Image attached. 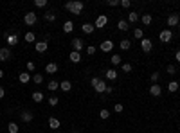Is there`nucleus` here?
<instances>
[{
  "instance_id": "f257e3e1",
  "label": "nucleus",
  "mask_w": 180,
  "mask_h": 133,
  "mask_svg": "<svg viewBox=\"0 0 180 133\" xmlns=\"http://www.w3.org/2000/svg\"><path fill=\"white\" fill-rule=\"evenodd\" d=\"M83 7H85V4H83L81 0H70V2H67V4H65V9H67V11H70L72 14H81Z\"/></svg>"
},
{
  "instance_id": "f03ea898",
  "label": "nucleus",
  "mask_w": 180,
  "mask_h": 133,
  "mask_svg": "<svg viewBox=\"0 0 180 133\" xmlns=\"http://www.w3.org/2000/svg\"><path fill=\"white\" fill-rule=\"evenodd\" d=\"M23 22H25V25H34V23L38 22V16H36V13H32V11L25 13V16H23Z\"/></svg>"
},
{
  "instance_id": "7ed1b4c3",
  "label": "nucleus",
  "mask_w": 180,
  "mask_h": 133,
  "mask_svg": "<svg viewBox=\"0 0 180 133\" xmlns=\"http://www.w3.org/2000/svg\"><path fill=\"white\" fill-rule=\"evenodd\" d=\"M106 23H108V16H106V14H99V16L96 18V23H94V27H97V29H103Z\"/></svg>"
},
{
  "instance_id": "20e7f679",
  "label": "nucleus",
  "mask_w": 180,
  "mask_h": 133,
  "mask_svg": "<svg viewBox=\"0 0 180 133\" xmlns=\"http://www.w3.org/2000/svg\"><path fill=\"white\" fill-rule=\"evenodd\" d=\"M159 38H160V41H162V43H168V41H171V38H173V32H171L169 29H164V31H160Z\"/></svg>"
},
{
  "instance_id": "39448f33",
  "label": "nucleus",
  "mask_w": 180,
  "mask_h": 133,
  "mask_svg": "<svg viewBox=\"0 0 180 133\" xmlns=\"http://www.w3.org/2000/svg\"><path fill=\"white\" fill-rule=\"evenodd\" d=\"M141 49H142L144 52H150V50L153 49V43H151V40H148V38H142V40H141Z\"/></svg>"
},
{
  "instance_id": "423d86ee",
  "label": "nucleus",
  "mask_w": 180,
  "mask_h": 133,
  "mask_svg": "<svg viewBox=\"0 0 180 133\" xmlns=\"http://www.w3.org/2000/svg\"><path fill=\"white\" fill-rule=\"evenodd\" d=\"M11 59V49L9 47H2L0 49V61H7Z\"/></svg>"
},
{
  "instance_id": "0eeeda50",
  "label": "nucleus",
  "mask_w": 180,
  "mask_h": 133,
  "mask_svg": "<svg viewBox=\"0 0 180 133\" xmlns=\"http://www.w3.org/2000/svg\"><path fill=\"white\" fill-rule=\"evenodd\" d=\"M178 23H180V14L175 13V14H169V16H168V25H169V27H175V25H178Z\"/></svg>"
},
{
  "instance_id": "6e6552de",
  "label": "nucleus",
  "mask_w": 180,
  "mask_h": 133,
  "mask_svg": "<svg viewBox=\"0 0 180 133\" xmlns=\"http://www.w3.org/2000/svg\"><path fill=\"white\" fill-rule=\"evenodd\" d=\"M47 47H49L47 40H43V41H36V43H34V49H36V52H45V50H47Z\"/></svg>"
},
{
  "instance_id": "1a4fd4ad",
  "label": "nucleus",
  "mask_w": 180,
  "mask_h": 133,
  "mask_svg": "<svg viewBox=\"0 0 180 133\" xmlns=\"http://www.w3.org/2000/svg\"><path fill=\"white\" fill-rule=\"evenodd\" d=\"M99 49H101L103 52H110V50L114 49V43H112V40H105V41L99 45Z\"/></svg>"
},
{
  "instance_id": "9d476101",
  "label": "nucleus",
  "mask_w": 180,
  "mask_h": 133,
  "mask_svg": "<svg viewBox=\"0 0 180 133\" xmlns=\"http://www.w3.org/2000/svg\"><path fill=\"white\" fill-rule=\"evenodd\" d=\"M150 94H151L153 97H159V95L162 94V86H160V85H157V83H155V85H151V86H150Z\"/></svg>"
},
{
  "instance_id": "9b49d317",
  "label": "nucleus",
  "mask_w": 180,
  "mask_h": 133,
  "mask_svg": "<svg viewBox=\"0 0 180 133\" xmlns=\"http://www.w3.org/2000/svg\"><path fill=\"white\" fill-rule=\"evenodd\" d=\"M72 47H74L76 52H79V50L83 49V40H81V38H74V40H72Z\"/></svg>"
},
{
  "instance_id": "f8f14e48",
  "label": "nucleus",
  "mask_w": 180,
  "mask_h": 133,
  "mask_svg": "<svg viewBox=\"0 0 180 133\" xmlns=\"http://www.w3.org/2000/svg\"><path fill=\"white\" fill-rule=\"evenodd\" d=\"M105 77H106V79H110V81L117 79V70H115V68H108V70L105 72Z\"/></svg>"
},
{
  "instance_id": "ddd939ff",
  "label": "nucleus",
  "mask_w": 180,
  "mask_h": 133,
  "mask_svg": "<svg viewBox=\"0 0 180 133\" xmlns=\"http://www.w3.org/2000/svg\"><path fill=\"white\" fill-rule=\"evenodd\" d=\"M106 86H108V85H106L105 81H99V83L94 86V90H96L97 94H105V92H106Z\"/></svg>"
},
{
  "instance_id": "4468645a",
  "label": "nucleus",
  "mask_w": 180,
  "mask_h": 133,
  "mask_svg": "<svg viewBox=\"0 0 180 133\" xmlns=\"http://www.w3.org/2000/svg\"><path fill=\"white\" fill-rule=\"evenodd\" d=\"M20 117H22V121H23V122H31V121H32V117H34V115H32V113H31V112H29V110H23V112H22V115H20Z\"/></svg>"
},
{
  "instance_id": "2eb2a0df",
  "label": "nucleus",
  "mask_w": 180,
  "mask_h": 133,
  "mask_svg": "<svg viewBox=\"0 0 180 133\" xmlns=\"http://www.w3.org/2000/svg\"><path fill=\"white\" fill-rule=\"evenodd\" d=\"M59 126H61V122H59L56 117H50V119H49V128H50V130H58Z\"/></svg>"
},
{
  "instance_id": "dca6fc26",
  "label": "nucleus",
  "mask_w": 180,
  "mask_h": 133,
  "mask_svg": "<svg viewBox=\"0 0 180 133\" xmlns=\"http://www.w3.org/2000/svg\"><path fill=\"white\" fill-rule=\"evenodd\" d=\"M94 29H96V27H94L92 23H83V25H81V31H83L85 34H92Z\"/></svg>"
},
{
  "instance_id": "f3484780",
  "label": "nucleus",
  "mask_w": 180,
  "mask_h": 133,
  "mask_svg": "<svg viewBox=\"0 0 180 133\" xmlns=\"http://www.w3.org/2000/svg\"><path fill=\"white\" fill-rule=\"evenodd\" d=\"M69 59H70L72 63H79V61H81V54H79V52H76V50H72V52H70V56H69Z\"/></svg>"
},
{
  "instance_id": "a211bd4d",
  "label": "nucleus",
  "mask_w": 180,
  "mask_h": 133,
  "mask_svg": "<svg viewBox=\"0 0 180 133\" xmlns=\"http://www.w3.org/2000/svg\"><path fill=\"white\" fill-rule=\"evenodd\" d=\"M45 72H47V74H56V72H58V65H56V63H47Z\"/></svg>"
},
{
  "instance_id": "6ab92c4d",
  "label": "nucleus",
  "mask_w": 180,
  "mask_h": 133,
  "mask_svg": "<svg viewBox=\"0 0 180 133\" xmlns=\"http://www.w3.org/2000/svg\"><path fill=\"white\" fill-rule=\"evenodd\" d=\"M18 81H20V83H29V81H31V74H29V72H20Z\"/></svg>"
},
{
  "instance_id": "aec40b11",
  "label": "nucleus",
  "mask_w": 180,
  "mask_h": 133,
  "mask_svg": "<svg viewBox=\"0 0 180 133\" xmlns=\"http://www.w3.org/2000/svg\"><path fill=\"white\" fill-rule=\"evenodd\" d=\"M72 31H74V23H72L70 20H67V22L63 23V32L69 34V32H72Z\"/></svg>"
},
{
  "instance_id": "412c9836",
  "label": "nucleus",
  "mask_w": 180,
  "mask_h": 133,
  "mask_svg": "<svg viewBox=\"0 0 180 133\" xmlns=\"http://www.w3.org/2000/svg\"><path fill=\"white\" fill-rule=\"evenodd\" d=\"M137 20H139V14H137L135 11H132V13H128V20H126L128 23H135Z\"/></svg>"
},
{
  "instance_id": "4be33fe9",
  "label": "nucleus",
  "mask_w": 180,
  "mask_h": 133,
  "mask_svg": "<svg viewBox=\"0 0 180 133\" xmlns=\"http://www.w3.org/2000/svg\"><path fill=\"white\" fill-rule=\"evenodd\" d=\"M128 27H130V25H128L126 20H119V22H117V29H119V31L124 32V31H128Z\"/></svg>"
},
{
  "instance_id": "5701e85b",
  "label": "nucleus",
  "mask_w": 180,
  "mask_h": 133,
  "mask_svg": "<svg viewBox=\"0 0 180 133\" xmlns=\"http://www.w3.org/2000/svg\"><path fill=\"white\" fill-rule=\"evenodd\" d=\"M141 22H142L144 25H150V23L153 22V16H151V14H142V16H141Z\"/></svg>"
},
{
  "instance_id": "b1692460",
  "label": "nucleus",
  "mask_w": 180,
  "mask_h": 133,
  "mask_svg": "<svg viewBox=\"0 0 180 133\" xmlns=\"http://www.w3.org/2000/svg\"><path fill=\"white\" fill-rule=\"evenodd\" d=\"M119 47H121L123 50H128V49L132 47V41H130V40H121V41H119Z\"/></svg>"
},
{
  "instance_id": "393cba45",
  "label": "nucleus",
  "mask_w": 180,
  "mask_h": 133,
  "mask_svg": "<svg viewBox=\"0 0 180 133\" xmlns=\"http://www.w3.org/2000/svg\"><path fill=\"white\" fill-rule=\"evenodd\" d=\"M59 88H61L63 92H70L72 85H70V81H61V83H59Z\"/></svg>"
},
{
  "instance_id": "a878e982",
  "label": "nucleus",
  "mask_w": 180,
  "mask_h": 133,
  "mask_svg": "<svg viewBox=\"0 0 180 133\" xmlns=\"http://www.w3.org/2000/svg\"><path fill=\"white\" fill-rule=\"evenodd\" d=\"M7 43L9 45H16L18 43V36L16 34H7Z\"/></svg>"
},
{
  "instance_id": "bb28decb",
  "label": "nucleus",
  "mask_w": 180,
  "mask_h": 133,
  "mask_svg": "<svg viewBox=\"0 0 180 133\" xmlns=\"http://www.w3.org/2000/svg\"><path fill=\"white\" fill-rule=\"evenodd\" d=\"M47 88H49L50 92H54V90L59 88V83H58V81H49V83H47Z\"/></svg>"
},
{
  "instance_id": "cd10ccee",
  "label": "nucleus",
  "mask_w": 180,
  "mask_h": 133,
  "mask_svg": "<svg viewBox=\"0 0 180 133\" xmlns=\"http://www.w3.org/2000/svg\"><path fill=\"white\" fill-rule=\"evenodd\" d=\"M32 101L34 103H41L43 101V94L41 92H32Z\"/></svg>"
},
{
  "instance_id": "c85d7f7f",
  "label": "nucleus",
  "mask_w": 180,
  "mask_h": 133,
  "mask_svg": "<svg viewBox=\"0 0 180 133\" xmlns=\"http://www.w3.org/2000/svg\"><path fill=\"white\" fill-rule=\"evenodd\" d=\"M110 61H112V65H121V61H123V58H121L119 54H114V56L110 58Z\"/></svg>"
},
{
  "instance_id": "c756f323",
  "label": "nucleus",
  "mask_w": 180,
  "mask_h": 133,
  "mask_svg": "<svg viewBox=\"0 0 180 133\" xmlns=\"http://www.w3.org/2000/svg\"><path fill=\"white\" fill-rule=\"evenodd\" d=\"M25 41H27V43L36 41V34H34V32H27V34H25Z\"/></svg>"
},
{
  "instance_id": "7c9ffc66",
  "label": "nucleus",
  "mask_w": 180,
  "mask_h": 133,
  "mask_svg": "<svg viewBox=\"0 0 180 133\" xmlns=\"http://www.w3.org/2000/svg\"><path fill=\"white\" fill-rule=\"evenodd\" d=\"M7 131H9V133H18V126H16V122H9Z\"/></svg>"
},
{
  "instance_id": "2f4dec72",
  "label": "nucleus",
  "mask_w": 180,
  "mask_h": 133,
  "mask_svg": "<svg viewBox=\"0 0 180 133\" xmlns=\"http://www.w3.org/2000/svg\"><path fill=\"white\" fill-rule=\"evenodd\" d=\"M32 81H34L36 85H41V83H43V76H41V74H34V76H32Z\"/></svg>"
},
{
  "instance_id": "473e14b6",
  "label": "nucleus",
  "mask_w": 180,
  "mask_h": 133,
  "mask_svg": "<svg viewBox=\"0 0 180 133\" xmlns=\"http://www.w3.org/2000/svg\"><path fill=\"white\" fill-rule=\"evenodd\" d=\"M168 90H169V92H177V90H178V83H177V81H171V83L168 85Z\"/></svg>"
},
{
  "instance_id": "72a5a7b5",
  "label": "nucleus",
  "mask_w": 180,
  "mask_h": 133,
  "mask_svg": "<svg viewBox=\"0 0 180 133\" xmlns=\"http://www.w3.org/2000/svg\"><path fill=\"white\" fill-rule=\"evenodd\" d=\"M133 36H135L137 40H142V38H144V32H142V29H135V31H133Z\"/></svg>"
},
{
  "instance_id": "f704fd0d",
  "label": "nucleus",
  "mask_w": 180,
  "mask_h": 133,
  "mask_svg": "<svg viewBox=\"0 0 180 133\" xmlns=\"http://www.w3.org/2000/svg\"><path fill=\"white\" fill-rule=\"evenodd\" d=\"M99 117H101L103 121H106V119L110 117V112H108V110H101V112H99Z\"/></svg>"
},
{
  "instance_id": "c9c22d12",
  "label": "nucleus",
  "mask_w": 180,
  "mask_h": 133,
  "mask_svg": "<svg viewBox=\"0 0 180 133\" xmlns=\"http://www.w3.org/2000/svg\"><path fill=\"white\" fill-rule=\"evenodd\" d=\"M45 20H47V22H54V20H56V14H54V13H45Z\"/></svg>"
},
{
  "instance_id": "e433bc0d",
  "label": "nucleus",
  "mask_w": 180,
  "mask_h": 133,
  "mask_svg": "<svg viewBox=\"0 0 180 133\" xmlns=\"http://www.w3.org/2000/svg\"><path fill=\"white\" fill-rule=\"evenodd\" d=\"M121 68H123V72H132V68H133V67H132V63H123V67H121Z\"/></svg>"
},
{
  "instance_id": "4c0bfd02",
  "label": "nucleus",
  "mask_w": 180,
  "mask_h": 133,
  "mask_svg": "<svg viewBox=\"0 0 180 133\" xmlns=\"http://www.w3.org/2000/svg\"><path fill=\"white\" fill-rule=\"evenodd\" d=\"M47 101H49V104H50V106H56V104H58V101H59V99H58V97H56V95H52V97H49V99H47Z\"/></svg>"
},
{
  "instance_id": "58836bf2",
  "label": "nucleus",
  "mask_w": 180,
  "mask_h": 133,
  "mask_svg": "<svg viewBox=\"0 0 180 133\" xmlns=\"http://www.w3.org/2000/svg\"><path fill=\"white\" fill-rule=\"evenodd\" d=\"M34 5H36V7H45V5H47V0H34Z\"/></svg>"
},
{
  "instance_id": "ea45409f",
  "label": "nucleus",
  "mask_w": 180,
  "mask_h": 133,
  "mask_svg": "<svg viewBox=\"0 0 180 133\" xmlns=\"http://www.w3.org/2000/svg\"><path fill=\"white\" fill-rule=\"evenodd\" d=\"M96 50H97V49H96L94 45H88V47H87V52H88V56H92V54H96Z\"/></svg>"
},
{
  "instance_id": "a19ab883",
  "label": "nucleus",
  "mask_w": 180,
  "mask_h": 133,
  "mask_svg": "<svg viewBox=\"0 0 180 133\" xmlns=\"http://www.w3.org/2000/svg\"><path fill=\"white\" fill-rule=\"evenodd\" d=\"M34 68H36V65H34L32 61H27V70H29V72H34Z\"/></svg>"
},
{
  "instance_id": "79ce46f5",
  "label": "nucleus",
  "mask_w": 180,
  "mask_h": 133,
  "mask_svg": "<svg viewBox=\"0 0 180 133\" xmlns=\"http://www.w3.org/2000/svg\"><path fill=\"white\" fill-rule=\"evenodd\" d=\"M168 74H177V68H175V65H168Z\"/></svg>"
},
{
  "instance_id": "37998d69",
  "label": "nucleus",
  "mask_w": 180,
  "mask_h": 133,
  "mask_svg": "<svg viewBox=\"0 0 180 133\" xmlns=\"http://www.w3.org/2000/svg\"><path fill=\"white\" fill-rule=\"evenodd\" d=\"M159 77H160V74H159V72H153V74H151V81H153V85L159 81Z\"/></svg>"
},
{
  "instance_id": "c03bdc74",
  "label": "nucleus",
  "mask_w": 180,
  "mask_h": 133,
  "mask_svg": "<svg viewBox=\"0 0 180 133\" xmlns=\"http://www.w3.org/2000/svg\"><path fill=\"white\" fill-rule=\"evenodd\" d=\"M114 110H115V112H117V113H121V112H123V110H124V106H123V104H121V103H117V104H115V106H114Z\"/></svg>"
},
{
  "instance_id": "a18cd8bd",
  "label": "nucleus",
  "mask_w": 180,
  "mask_h": 133,
  "mask_svg": "<svg viewBox=\"0 0 180 133\" xmlns=\"http://www.w3.org/2000/svg\"><path fill=\"white\" fill-rule=\"evenodd\" d=\"M99 81H101L99 77H92V79H90V85H92V86H96V85H97Z\"/></svg>"
},
{
  "instance_id": "49530a36",
  "label": "nucleus",
  "mask_w": 180,
  "mask_h": 133,
  "mask_svg": "<svg viewBox=\"0 0 180 133\" xmlns=\"http://www.w3.org/2000/svg\"><path fill=\"white\" fill-rule=\"evenodd\" d=\"M119 4H121L119 0H110V2H108V5H112V7H115V5H119Z\"/></svg>"
},
{
  "instance_id": "de8ad7c7",
  "label": "nucleus",
  "mask_w": 180,
  "mask_h": 133,
  "mask_svg": "<svg viewBox=\"0 0 180 133\" xmlns=\"http://www.w3.org/2000/svg\"><path fill=\"white\" fill-rule=\"evenodd\" d=\"M130 4H132L130 0H121V5H123V7H130Z\"/></svg>"
},
{
  "instance_id": "09e8293b",
  "label": "nucleus",
  "mask_w": 180,
  "mask_h": 133,
  "mask_svg": "<svg viewBox=\"0 0 180 133\" xmlns=\"http://www.w3.org/2000/svg\"><path fill=\"white\" fill-rule=\"evenodd\" d=\"M4 95H5V90H4V86H0V99H2Z\"/></svg>"
},
{
  "instance_id": "8fccbe9b",
  "label": "nucleus",
  "mask_w": 180,
  "mask_h": 133,
  "mask_svg": "<svg viewBox=\"0 0 180 133\" xmlns=\"http://www.w3.org/2000/svg\"><path fill=\"white\" fill-rule=\"evenodd\" d=\"M175 58H177V61L180 63V50H177V54H175Z\"/></svg>"
},
{
  "instance_id": "3c124183",
  "label": "nucleus",
  "mask_w": 180,
  "mask_h": 133,
  "mask_svg": "<svg viewBox=\"0 0 180 133\" xmlns=\"http://www.w3.org/2000/svg\"><path fill=\"white\" fill-rule=\"evenodd\" d=\"M2 77H4V70L0 68V79H2Z\"/></svg>"
},
{
  "instance_id": "603ef678",
  "label": "nucleus",
  "mask_w": 180,
  "mask_h": 133,
  "mask_svg": "<svg viewBox=\"0 0 180 133\" xmlns=\"http://www.w3.org/2000/svg\"><path fill=\"white\" fill-rule=\"evenodd\" d=\"M52 133H59V131H52Z\"/></svg>"
},
{
  "instance_id": "864d4df0",
  "label": "nucleus",
  "mask_w": 180,
  "mask_h": 133,
  "mask_svg": "<svg viewBox=\"0 0 180 133\" xmlns=\"http://www.w3.org/2000/svg\"><path fill=\"white\" fill-rule=\"evenodd\" d=\"M178 31H180V23H178Z\"/></svg>"
},
{
  "instance_id": "5fc2aeb1",
  "label": "nucleus",
  "mask_w": 180,
  "mask_h": 133,
  "mask_svg": "<svg viewBox=\"0 0 180 133\" xmlns=\"http://www.w3.org/2000/svg\"><path fill=\"white\" fill-rule=\"evenodd\" d=\"M115 133H117V131H115Z\"/></svg>"
}]
</instances>
